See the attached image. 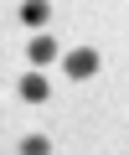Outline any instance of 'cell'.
<instances>
[{
  "mask_svg": "<svg viewBox=\"0 0 129 155\" xmlns=\"http://www.w3.org/2000/svg\"><path fill=\"white\" fill-rule=\"evenodd\" d=\"M93 72H98V52H93V47L67 52V78H93Z\"/></svg>",
  "mask_w": 129,
  "mask_h": 155,
  "instance_id": "6da1fadb",
  "label": "cell"
},
{
  "mask_svg": "<svg viewBox=\"0 0 129 155\" xmlns=\"http://www.w3.org/2000/svg\"><path fill=\"white\" fill-rule=\"evenodd\" d=\"M16 93H21L26 104H47V93H52V83H47L41 72H26L21 83H16Z\"/></svg>",
  "mask_w": 129,
  "mask_h": 155,
  "instance_id": "7a4b0ae2",
  "label": "cell"
},
{
  "mask_svg": "<svg viewBox=\"0 0 129 155\" xmlns=\"http://www.w3.org/2000/svg\"><path fill=\"white\" fill-rule=\"evenodd\" d=\"M26 57H31V67H47V62H57V41L52 36H31Z\"/></svg>",
  "mask_w": 129,
  "mask_h": 155,
  "instance_id": "3957f363",
  "label": "cell"
},
{
  "mask_svg": "<svg viewBox=\"0 0 129 155\" xmlns=\"http://www.w3.org/2000/svg\"><path fill=\"white\" fill-rule=\"evenodd\" d=\"M47 16H52V11L41 5V0H26V5H21V21H26V26H47Z\"/></svg>",
  "mask_w": 129,
  "mask_h": 155,
  "instance_id": "277c9868",
  "label": "cell"
},
{
  "mask_svg": "<svg viewBox=\"0 0 129 155\" xmlns=\"http://www.w3.org/2000/svg\"><path fill=\"white\" fill-rule=\"evenodd\" d=\"M21 155H52V140L47 134H26L21 140Z\"/></svg>",
  "mask_w": 129,
  "mask_h": 155,
  "instance_id": "5b68a950",
  "label": "cell"
}]
</instances>
